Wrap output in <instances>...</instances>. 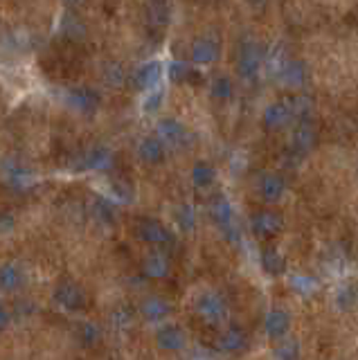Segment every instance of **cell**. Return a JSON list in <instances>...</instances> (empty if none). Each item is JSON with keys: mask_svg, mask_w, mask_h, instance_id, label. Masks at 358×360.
<instances>
[{"mask_svg": "<svg viewBox=\"0 0 358 360\" xmlns=\"http://www.w3.org/2000/svg\"><path fill=\"white\" fill-rule=\"evenodd\" d=\"M264 65V50L255 41H246L237 54V72L243 79H255Z\"/></svg>", "mask_w": 358, "mask_h": 360, "instance_id": "1", "label": "cell"}, {"mask_svg": "<svg viewBox=\"0 0 358 360\" xmlns=\"http://www.w3.org/2000/svg\"><path fill=\"white\" fill-rule=\"evenodd\" d=\"M284 227V221L278 212L273 210H262L250 218V230L257 239H273L275 234H280Z\"/></svg>", "mask_w": 358, "mask_h": 360, "instance_id": "2", "label": "cell"}, {"mask_svg": "<svg viewBox=\"0 0 358 360\" xmlns=\"http://www.w3.org/2000/svg\"><path fill=\"white\" fill-rule=\"evenodd\" d=\"M197 311H199V315L203 317V320L212 322V324L223 322L225 315H227V306H225L223 297L219 295V293H214V291H205L203 295H199Z\"/></svg>", "mask_w": 358, "mask_h": 360, "instance_id": "3", "label": "cell"}, {"mask_svg": "<svg viewBox=\"0 0 358 360\" xmlns=\"http://www.w3.org/2000/svg\"><path fill=\"white\" fill-rule=\"evenodd\" d=\"M289 329H291V315L287 308H271L264 315V333L271 340L287 338Z\"/></svg>", "mask_w": 358, "mask_h": 360, "instance_id": "4", "label": "cell"}, {"mask_svg": "<svg viewBox=\"0 0 358 360\" xmlns=\"http://www.w3.org/2000/svg\"><path fill=\"white\" fill-rule=\"evenodd\" d=\"M66 102L79 113H93L97 111V106H100V93H95V90L88 86H77L68 90Z\"/></svg>", "mask_w": 358, "mask_h": 360, "instance_id": "5", "label": "cell"}, {"mask_svg": "<svg viewBox=\"0 0 358 360\" xmlns=\"http://www.w3.org/2000/svg\"><path fill=\"white\" fill-rule=\"evenodd\" d=\"M137 236L146 243H153V245H162V243H169L172 241V234L165 225L160 223L156 218H140L137 221Z\"/></svg>", "mask_w": 358, "mask_h": 360, "instance_id": "6", "label": "cell"}, {"mask_svg": "<svg viewBox=\"0 0 358 360\" xmlns=\"http://www.w3.org/2000/svg\"><path fill=\"white\" fill-rule=\"evenodd\" d=\"M221 54V45L212 36H201L192 43V61L197 65H210L219 59Z\"/></svg>", "mask_w": 358, "mask_h": 360, "instance_id": "7", "label": "cell"}, {"mask_svg": "<svg viewBox=\"0 0 358 360\" xmlns=\"http://www.w3.org/2000/svg\"><path fill=\"white\" fill-rule=\"evenodd\" d=\"M216 347L223 351V354H239L248 347V333L241 329V326H225L219 335Z\"/></svg>", "mask_w": 358, "mask_h": 360, "instance_id": "8", "label": "cell"}, {"mask_svg": "<svg viewBox=\"0 0 358 360\" xmlns=\"http://www.w3.org/2000/svg\"><path fill=\"white\" fill-rule=\"evenodd\" d=\"M156 342L160 349L167 351H181L187 342V335L178 324H162L156 331Z\"/></svg>", "mask_w": 358, "mask_h": 360, "instance_id": "9", "label": "cell"}, {"mask_svg": "<svg viewBox=\"0 0 358 360\" xmlns=\"http://www.w3.org/2000/svg\"><path fill=\"white\" fill-rule=\"evenodd\" d=\"M160 77H162L160 63L149 61V63L140 65V68L133 72V84H135V88H140V90H151V88H156L160 84Z\"/></svg>", "mask_w": 358, "mask_h": 360, "instance_id": "10", "label": "cell"}, {"mask_svg": "<svg viewBox=\"0 0 358 360\" xmlns=\"http://www.w3.org/2000/svg\"><path fill=\"white\" fill-rule=\"evenodd\" d=\"M284 192H287V183L280 174H266L259 180V196L266 203H278L282 201Z\"/></svg>", "mask_w": 358, "mask_h": 360, "instance_id": "11", "label": "cell"}, {"mask_svg": "<svg viewBox=\"0 0 358 360\" xmlns=\"http://www.w3.org/2000/svg\"><path fill=\"white\" fill-rule=\"evenodd\" d=\"M158 137L169 146H181L187 142V128L178 120H162L158 124Z\"/></svg>", "mask_w": 358, "mask_h": 360, "instance_id": "12", "label": "cell"}, {"mask_svg": "<svg viewBox=\"0 0 358 360\" xmlns=\"http://www.w3.org/2000/svg\"><path fill=\"white\" fill-rule=\"evenodd\" d=\"M291 117L293 115H291L289 106L284 104V102H273V104H268L266 109H264V126L271 128V131L284 128V126L289 124Z\"/></svg>", "mask_w": 358, "mask_h": 360, "instance_id": "13", "label": "cell"}, {"mask_svg": "<svg viewBox=\"0 0 358 360\" xmlns=\"http://www.w3.org/2000/svg\"><path fill=\"white\" fill-rule=\"evenodd\" d=\"M3 174L14 187H19V190H25V187H30L32 183H34V174H32L27 167H23L21 162H16V160L3 162Z\"/></svg>", "mask_w": 358, "mask_h": 360, "instance_id": "14", "label": "cell"}, {"mask_svg": "<svg viewBox=\"0 0 358 360\" xmlns=\"http://www.w3.org/2000/svg\"><path fill=\"white\" fill-rule=\"evenodd\" d=\"M137 155L146 165H160L165 160V142L160 137H144L137 146Z\"/></svg>", "mask_w": 358, "mask_h": 360, "instance_id": "15", "label": "cell"}, {"mask_svg": "<svg viewBox=\"0 0 358 360\" xmlns=\"http://www.w3.org/2000/svg\"><path fill=\"white\" fill-rule=\"evenodd\" d=\"M315 137L318 135H315L313 124H309V120H300V124L295 126V131H293L291 144L298 153H306L309 149H313Z\"/></svg>", "mask_w": 358, "mask_h": 360, "instance_id": "16", "label": "cell"}, {"mask_svg": "<svg viewBox=\"0 0 358 360\" xmlns=\"http://www.w3.org/2000/svg\"><path fill=\"white\" fill-rule=\"evenodd\" d=\"M278 81L287 88H300L304 84V68L298 61H284L278 68Z\"/></svg>", "mask_w": 358, "mask_h": 360, "instance_id": "17", "label": "cell"}, {"mask_svg": "<svg viewBox=\"0 0 358 360\" xmlns=\"http://www.w3.org/2000/svg\"><path fill=\"white\" fill-rule=\"evenodd\" d=\"M56 302L66 308V311H77L84 306V293H81L75 284H61L59 289H56Z\"/></svg>", "mask_w": 358, "mask_h": 360, "instance_id": "18", "label": "cell"}, {"mask_svg": "<svg viewBox=\"0 0 358 360\" xmlns=\"http://www.w3.org/2000/svg\"><path fill=\"white\" fill-rule=\"evenodd\" d=\"M81 160H84V165L81 169H95V171H104L113 165V153L107 149V146H95L86 155H81Z\"/></svg>", "mask_w": 358, "mask_h": 360, "instance_id": "19", "label": "cell"}, {"mask_svg": "<svg viewBox=\"0 0 358 360\" xmlns=\"http://www.w3.org/2000/svg\"><path fill=\"white\" fill-rule=\"evenodd\" d=\"M210 214H212L214 218V223L219 227H223V230H232V207H230V203H227L225 199H214L212 203H210Z\"/></svg>", "mask_w": 358, "mask_h": 360, "instance_id": "20", "label": "cell"}, {"mask_svg": "<svg viewBox=\"0 0 358 360\" xmlns=\"http://www.w3.org/2000/svg\"><path fill=\"white\" fill-rule=\"evenodd\" d=\"M142 315L146 317L149 322H162L165 317L169 315V304L165 300H160V297H149V300H144L142 302Z\"/></svg>", "mask_w": 358, "mask_h": 360, "instance_id": "21", "label": "cell"}, {"mask_svg": "<svg viewBox=\"0 0 358 360\" xmlns=\"http://www.w3.org/2000/svg\"><path fill=\"white\" fill-rule=\"evenodd\" d=\"M169 273V259L162 255V252H151L149 257L144 259V275L153 277V280H162Z\"/></svg>", "mask_w": 358, "mask_h": 360, "instance_id": "22", "label": "cell"}, {"mask_svg": "<svg viewBox=\"0 0 358 360\" xmlns=\"http://www.w3.org/2000/svg\"><path fill=\"white\" fill-rule=\"evenodd\" d=\"M210 95L214 97L216 102H230L232 95H234V86H232V79L227 75H219L212 79L210 84Z\"/></svg>", "mask_w": 358, "mask_h": 360, "instance_id": "23", "label": "cell"}, {"mask_svg": "<svg viewBox=\"0 0 358 360\" xmlns=\"http://www.w3.org/2000/svg\"><path fill=\"white\" fill-rule=\"evenodd\" d=\"M61 32L68 38H72V41H81V38L86 36V25H84V21H81L77 14H70L68 12L61 19Z\"/></svg>", "mask_w": 358, "mask_h": 360, "instance_id": "24", "label": "cell"}, {"mask_svg": "<svg viewBox=\"0 0 358 360\" xmlns=\"http://www.w3.org/2000/svg\"><path fill=\"white\" fill-rule=\"evenodd\" d=\"M146 19L153 27H165L169 23V7L165 0H151L146 7Z\"/></svg>", "mask_w": 358, "mask_h": 360, "instance_id": "25", "label": "cell"}, {"mask_svg": "<svg viewBox=\"0 0 358 360\" xmlns=\"http://www.w3.org/2000/svg\"><path fill=\"white\" fill-rule=\"evenodd\" d=\"M284 266H287V261H284L282 252H278L275 248H264L262 250V268L266 270L268 275H282Z\"/></svg>", "mask_w": 358, "mask_h": 360, "instance_id": "26", "label": "cell"}, {"mask_svg": "<svg viewBox=\"0 0 358 360\" xmlns=\"http://www.w3.org/2000/svg\"><path fill=\"white\" fill-rule=\"evenodd\" d=\"M214 176H216V171L214 167L210 165V162H197V165L192 167V183L197 185V187H210L214 183Z\"/></svg>", "mask_w": 358, "mask_h": 360, "instance_id": "27", "label": "cell"}, {"mask_svg": "<svg viewBox=\"0 0 358 360\" xmlns=\"http://www.w3.org/2000/svg\"><path fill=\"white\" fill-rule=\"evenodd\" d=\"M21 282H23V275L16 266L7 264L0 268V289L3 291H16L21 286Z\"/></svg>", "mask_w": 358, "mask_h": 360, "instance_id": "28", "label": "cell"}, {"mask_svg": "<svg viewBox=\"0 0 358 360\" xmlns=\"http://www.w3.org/2000/svg\"><path fill=\"white\" fill-rule=\"evenodd\" d=\"M280 345L275 347L273 356L275 360H300V345L295 340H278Z\"/></svg>", "mask_w": 358, "mask_h": 360, "instance_id": "29", "label": "cell"}, {"mask_svg": "<svg viewBox=\"0 0 358 360\" xmlns=\"http://www.w3.org/2000/svg\"><path fill=\"white\" fill-rule=\"evenodd\" d=\"M104 84L107 86H113V88H122L126 81V72L122 68L120 63H109L107 68H104Z\"/></svg>", "mask_w": 358, "mask_h": 360, "instance_id": "30", "label": "cell"}, {"mask_svg": "<svg viewBox=\"0 0 358 360\" xmlns=\"http://www.w3.org/2000/svg\"><path fill=\"white\" fill-rule=\"evenodd\" d=\"M289 106V111H291V115H295V117H300V120H306L309 115H311V102L306 100V97H293L291 100V104H287Z\"/></svg>", "mask_w": 358, "mask_h": 360, "instance_id": "31", "label": "cell"}, {"mask_svg": "<svg viewBox=\"0 0 358 360\" xmlns=\"http://www.w3.org/2000/svg\"><path fill=\"white\" fill-rule=\"evenodd\" d=\"M169 77H172L174 84H183V81L192 77V68L183 61H174L172 65H169Z\"/></svg>", "mask_w": 358, "mask_h": 360, "instance_id": "32", "label": "cell"}, {"mask_svg": "<svg viewBox=\"0 0 358 360\" xmlns=\"http://www.w3.org/2000/svg\"><path fill=\"white\" fill-rule=\"evenodd\" d=\"M160 102H162V90H160L158 86L151 88L149 95H146V100H144V111H146V113L158 111V109H160Z\"/></svg>", "mask_w": 358, "mask_h": 360, "instance_id": "33", "label": "cell"}, {"mask_svg": "<svg viewBox=\"0 0 358 360\" xmlns=\"http://www.w3.org/2000/svg\"><path fill=\"white\" fill-rule=\"evenodd\" d=\"M178 223H181L183 230H192L194 227V210L190 205H183L178 210Z\"/></svg>", "mask_w": 358, "mask_h": 360, "instance_id": "34", "label": "cell"}, {"mask_svg": "<svg viewBox=\"0 0 358 360\" xmlns=\"http://www.w3.org/2000/svg\"><path fill=\"white\" fill-rule=\"evenodd\" d=\"M97 338H100V329H95V324H86L84 326V340H86V345H93Z\"/></svg>", "mask_w": 358, "mask_h": 360, "instance_id": "35", "label": "cell"}, {"mask_svg": "<svg viewBox=\"0 0 358 360\" xmlns=\"http://www.w3.org/2000/svg\"><path fill=\"white\" fill-rule=\"evenodd\" d=\"M7 322H10V313H7L3 306H0V329H5Z\"/></svg>", "mask_w": 358, "mask_h": 360, "instance_id": "36", "label": "cell"}, {"mask_svg": "<svg viewBox=\"0 0 358 360\" xmlns=\"http://www.w3.org/2000/svg\"><path fill=\"white\" fill-rule=\"evenodd\" d=\"M63 3H66V5H70V7H77V5H81V3H84V0H63Z\"/></svg>", "mask_w": 358, "mask_h": 360, "instance_id": "37", "label": "cell"}, {"mask_svg": "<svg viewBox=\"0 0 358 360\" xmlns=\"http://www.w3.org/2000/svg\"><path fill=\"white\" fill-rule=\"evenodd\" d=\"M248 3H250L252 7H262V5L266 3V0H248Z\"/></svg>", "mask_w": 358, "mask_h": 360, "instance_id": "38", "label": "cell"}]
</instances>
